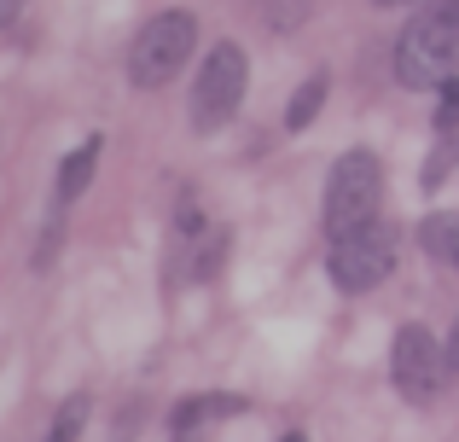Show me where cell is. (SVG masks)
Masks as SVG:
<instances>
[{
	"label": "cell",
	"instance_id": "cell-1",
	"mask_svg": "<svg viewBox=\"0 0 459 442\" xmlns=\"http://www.w3.org/2000/svg\"><path fill=\"white\" fill-rule=\"evenodd\" d=\"M448 76H459V0H425L395 41V82L419 93Z\"/></svg>",
	"mask_w": 459,
	"mask_h": 442
},
{
	"label": "cell",
	"instance_id": "cell-2",
	"mask_svg": "<svg viewBox=\"0 0 459 442\" xmlns=\"http://www.w3.org/2000/svg\"><path fill=\"white\" fill-rule=\"evenodd\" d=\"M378 204H384V163L372 152H343L325 175V204H320L325 238H343L355 227L378 221Z\"/></svg>",
	"mask_w": 459,
	"mask_h": 442
},
{
	"label": "cell",
	"instance_id": "cell-3",
	"mask_svg": "<svg viewBox=\"0 0 459 442\" xmlns=\"http://www.w3.org/2000/svg\"><path fill=\"white\" fill-rule=\"evenodd\" d=\"M192 47H198V18L192 12H157L140 23L134 47H128V82L134 88H163L186 70Z\"/></svg>",
	"mask_w": 459,
	"mask_h": 442
},
{
	"label": "cell",
	"instance_id": "cell-4",
	"mask_svg": "<svg viewBox=\"0 0 459 442\" xmlns=\"http://www.w3.org/2000/svg\"><path fill=\"white\" fill-rule=\"evenodd\" d=\"M250 88V58L238 41H215L210 58H204L198 82H192V128L198 134H215L221 123H233L238 105H245Z\"/></svg>",
	"mask_w": 459,
	"mask_h": 442
},
{
	"label": "cell",
	"instance_id": "cell-5",
	"mask_svg": "<svg viewBox=\"0 0 459 442\" xmlns=\"http://www.w3.org/2000/svg\"><path fill=\"white\" fill-rule=\"evenodd\" d=\"M395 273V227L390 221H367L355 233L332 238V280L337 291H372Z\"/></svg>",
	"mask_w": 459,
	"mask_h": 442
},
{
	"label": "cell",
	"instance_id": "cell-6",
	"mask_svg": "<svg viewBox=\"0 0 459 442\" xmlns=\"http://www.w3.org/2000/svg\"><path fill=\"white\" fill-rule=\"evenodd\" d=\"M390 378L402 390V402L425 408V402H437L442 378H448V355L437 350V338L425 326H402L395 332V350H390Z\"/></svg>",
	"mask_w": 459,
	"mask_h": 442
},
{
	"label": "cell",
	"instance_id": "cell-7",
	"mask_svg": "<svg viewBox=\"0 0 459 442\" xmlns=\"http://www.w3.org/2000/svg\"><path fill=\"white\" fill-rule=\"evenodd\" d=\"M100 158H105V140L93 134V140H82V146L70 152L65 163H58V204H70V198L88 193V181H93V169H100Z\"/></svg>",
	"mask_w": 459,
	"mask_h": 442
},
{
	"label": "cell",
	"instance_id": "cell-8",
	"mask_svg": "<svg viewBox=\"0 0 459 442\" xmlns=\"http://www.w3.org/2000/svg\"><path fill=\"white\" fill-rule=\"evenodd\" d=\"M227 413H245V396H186V402H175L169 425L175 431H198V425L227 420Z\"/></svg>",
	"mask_w": 459,
	"mask_h": 442
},
{
	"label": "cell",
	"instance_id": "cell-9",
	"mask_svg": "<svg viewBox=\"0 0 459 442\" xmlns=\"http://www.w3.org/2000/svg\"><path fill=\"white\" fill-rule=\"evenodd\" d=\"M419 245H425L437 262L459 268V210H442V216H425V221H419Z\"/></svg>",
	"mask_w": 459,
	"mask_h": 442
},
{
	"label": "cell",
	"instance_id": "cell-10",
	"mask_svg": "<svg viewBox=\"0 0 459 442\" xmlns=\"http://www.w3.org/2000/svg\"><path fill=\"white\" fill-rule=\"evenodd\" d=\"M325 93H332V82H325V70H314V76L297 88V100H291V111H285V128L291 134H303V128L320 117V105H325Z\"/></svg>",
	"mask_w": 459,
	"mask_h": 442
},
{
	"label": "cell",
	"instance_id": "cell-11",
	"mask_svg": "<svg viewBox=\"0 0 459 442\" xmlns=\"http://www.w3.org/2000/svg\"><path fill=\"white\" fill-rule=\"evenodd\" d=\"M82 420H88V396H70L65 408H58V420H53V437H47V442H76Z\"/></svg>",
	"mask_w": 459,
	"mask_h": 442
},
{
	"label": "cell",
	"instance_id": "cell-12",
	"mask_svg": "<svg viewBox=\"0 0 459 442\" xmlns=\"http://www.w3.org/2000/svg\"><path fill=\"white\" fill-rule=\"evenodd\" d=\"M459 128V76L442 82V105H437V134H454Z\"/></svg>",
	"mask_w": 459,
	"mask_h": 442
},
{
	"label": "cell",
	"instance_id": "cell-13",
	"mask_svg": "<svg viewBox=\"0 0 459 442\" xmlns=\"http://www.w3.org/2000/svg\"><path fill=\"white\" fill-rule=\"evenodd\" d=\"M18 6H23V0H0V30H6V23L18 18Z\"/></svg>",
	"mask_w": 459,
	"mask_h": 442
},
{
	"label": "cell",
	"instance_id": "cell-14",
	"mask_svg": "<svg viewBox=\"0 0 459 442\" xmlns=\"http://www.w3.org/2000/svg\"><path fill=\"white\" fill-rule=\"evenodd\" d=\"M175 442H198V437H192V431H175Z\"/></svg>",
	"mask_w": 459,
	"mask_h": 442
},
{
	"label": "cell",
	"instance_id": "cell-15",
	"mask_svg": "<svg viewBox=\"0 0 459 442\" xmlns=\"http://www.w3.org/2000/svg\"><path fill=\"white\" fill-rule=\"evenodd\" d=\"M285 442H308V437H303V431H291V437H285Z\"/></svg>",
	"mask_w": 459,
	"mask_h": 442
},
{
	"label": "cell",
	"instance_id": "cell-16",
	"mask_svg": "<svg viewBox=\"0 0 459 442\" xmlns=\"http://www.w3.org/2000/svg\"><path fill=\"white\" fill-rule=\"evenodd\" d=\"M378 6H402V0H378Z\"/></svg>",
	"mask_w": 459,
	"mask_h": 442
}]
</instances>
